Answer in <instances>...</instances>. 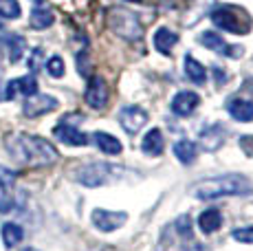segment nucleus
<instances>
[{
  "mask_svg": "<svg viewBox=\"0 0 253 251\" xmlns=\"http://www.w3.org/2000/svg\"><path fill=\"white\" fill-rule=\"evenodd\" d=\"M46 71H48V75L51 77H62L64 75V60H62L60 55H53V57H48V62H46Z\"/></svg>",
  "mask_w": 253,
  "mask_h": 251,
  "instance_id": "27",
  "label": "nucleus"
},
{
  "mask_svg": "<svg viewBox=\"0 0 253 251\" xmlns=\"http://www.w3.org/2000/svg\"><path fill=\"white\" fill-rule=\"evenodd\" d=\"M16 178H18V174L11 170V167L0 166V187H2L4 192H9L13 185H16Z\"/></svg>",
  "mask_w": 253,
  "mask_h": 251,
  "instance_id": "26",
  "label": "nucleus"
},
{
  "mask_svg": "<svg viewBox=\"0 0 253 251\" xmlns=\"http://www.w3.org/2000/svg\"><path fill=\"white\" fill-rule=\"evenodd\" d=\"M128 214L126 211H108V209H95L92 211V225L99 231H115L126 225Z\"/></svg>",
  "mask_w": 253,
  "mask_h": 251,
  "instance_id": "9",
  "label": "nucleus"
},
{
  "mask_svg": "<svg viewBox=\"0 0 253 251\" xmlns=\"http://www.w3.org/2000/svg\"><path fill=\"white\" fill-rule=\"evenodd\" d=\"M185 75H187V80H192L194 84H205L207 82L205 66H203L194 55H185Z\"/></svg>",
  "mask_w": 253,
  "mask_h": 251,
  "instance_id": "21",
  "label": "nucleus"
},
{
  "mask_svg": "<svg viewBox=\"0 0 253 251\" xmlns=\"http://www.w3.org/2000/svg\"><path fill=\"white\" fill-rule=\"evenodd\" d=\"M53 20H55V16H53V11L48 7H40V4H38L31 11V27L33 29H48L53 25Z\"/></svg>",
  "mask_w": 253,
  "mask_h": 251,
  "instance_id": "24",
  "label": "nucleus"
},
{
  "mask_svg": "<svg viewBox=\"0 0 253 251\" xmlns=\"http://www.w3.org/2000/svg\"><path fill=\"white\" fill-rule=\"evenodd\" d=\"M2 27H4V25H2V18H0V29H2Z\"/></svg>",
  "mask_w": 253,
  "mask_h": 251,
  "instance_id": "35",
  "label": "nucleus"
},
{
  "mask_svg": "<svg viewBox=\"0 0 253 251\" xmlns=\"http://www.w3.org/2000/svg\"><path fill=\"white\" fill-rule=\"evenodd\" d=\"M57 106H60V101H57L53 95H29L27 99H24L22 104V113L27 115V117H40V115H46L51 113V110H55Z\"/></svg>",
  "mask_w": 253,
  "mask_h": 251,
  "instance_id": "8",
  "label": "nucleus"
},
{
  "mask_svg": "<svg viewBox=\"0 0 253 251\" xmlns=\"http://www.w3.org/2000/svg\"><path fill=\"white\" fill-rule=\"evenodd\" d=\"M18 93L24 95V97L38 93V80L33 75H24V77H16V80H11L7 84V88H4V99H13Z\"/></svg>",
  "mask_w": 253,
  "mask_h": 251,
  "instance_id": "12",
  "label": "nucleus"
},
{
  "mask_svg": "<svg viewBox=\"0 0 253 251\" xmlns=\"http://www.w3.org/2000/svg\"><path fill=\"white\" fill-rule=\"evenodd\" d=\"M119 124L128 134H137L145 124H148V113L141 106H124L119 110Z\"/></svg>",
  "mask_w": 253,
  "mask_h": 251,
  "instance_id": "7",
  "label": "nucleus"
},
{
  "mask_svg": "<svg viewBox=\"0 0 253 251\" xmlns=\"http://www.w3.org/2000/svg\"><path fill=\"white\" fill-rule=\"evenodd\" d=\"M211 22L220 27L222 31L229 33H249L251 31V16L242 7H233V4H222L211 11Z\"/></svg>",
  "mask_w": 253,
  "mask_h": 251,
  "instance_id": "3",
  "label": "nucleus"
},
{
  "mask_svg": "<svg viewBox=\"0 0 253 251\" xmlns=\"http://www.w3.org/2000/svg\"><path fill=\"white\" fill-rule=\"evenodd\" d=\"M253 194V185L247 176L242 174H222L211 176L205 181L194 183L192 196L201 201H216L222 196H249Z\"/></svg>",
  "mask_w": 253,
  "mask_h": 251,
  "instance_id": "2",
  "label": "nucleus"
},
{
  "mask_svg": "<svg viewBox=\"0 0 253 251\" xmlns=\"http://www.w3.org/2000/svg\"><path fill=\"white\" fill-rule=\"evenodd\" d=\"M115 174V166L108 163H88V166L77 170V181L86 187H99L113 178Z\"/></svg>",
  "mask_w": 253,
  "mask_h": 251,
  "instance_id": "5",
  "label": "nucleus"
},
{
  "mask_svg": "<svg viewBox=\"0 0 253 251\" xmlns=\"http://www.w3.org/2000/svg\"><path fill=\"white\" fill-rule=\"evenodd\" d=\"M4 143H7V150L13 157V161L20 166L46 167L57 161V150L53 148V143H48L42 137H36V134L18 132L7 137Z\"/></svg>",
  "mask_w": 253,
  "mask_h": 251,
  "instance_id": "1",
  "label": "nucleus"
},
{
  "mask_svg": "<svg viewBox=\"0 0 253 251\" xmlns=\"http://www.w3.org/2000/svg\"><path fill=\"white\" fill-rule=\"evenodd\" d=\"M128 2H141V0H128Z\"/></svg>",
  "mask_w": 253,
  "mask_h": 251,
  "instance_id": "34",
  "label": "nucleus"
},
{
  "mask_svg": "<svg viewBox=\"0 0 253 251\" xmlns=\"http://www.w3.org/2000/svg\"><path fill=\"white\" fill-rule=\"evenodd\" d=\"M225 137H227L225 128H222L220 124H213L201 132V146L205 148L207 152H216L218 148L225 143Z\"/></svg>",
  "mask_w": 253,
  "mask_h": 251,
  "instance_id": "15",
  "label": "nucleus"
},
{
  "mask_svg": "<svg viewBox=\"0 0 253 251\" xmlns=\"http://www.w3.org/2000/svg\"><path fill=\"white\" fill-rule=\"evenodd\" d=\"M174 154H176V159L183 166H192L198 157V148H196V143L189 141V139H181V141L174 143Z\"/></svg>",
  "mask_w": 253,
  "mask_h": 251,
  "instance_id": "20",
  "label": "nucleus"
},
{
  "mask_svg": "<svg viewBox=\"0 0 253 251\" xmlns=\"http://www.w3.org/2000/svg\"><path fill=\"white\" fill-rule=\"evenodd\" d=\"M178 42V36L174 31H169L168 27H161L157 29V33H154V49H157L159 53H172L174 44Z\"/></svg>",
  "mask_w": 253,
  "mask_h": 251,
  "instance_id": "19",
  "label": "nucleus"
},
{
  "mask_svg": "<svg viewBox=\"0 0 253 251\" xmlns=\"http://www.w3.org/2000/svg\"><path fill=\"white\" fill-rule=\"evenodd\" d=\"M222 225V214L218 209H205L198 216V227H201L203 234H213L218 231Z\"/></svg>",
  "mask_w": 253,
  "mask_h": 251,
  "instance_id": "22",
  "label": "nucleus"
},
{
  "mask_svg": "<svg viewBox=\"0 0 253 251\" xmlns=\"http://www.w3.org/2000/svg\"><path fill=\"white\" fill-rule=\"evenodd\" d=\"M53 134L57 137V141L66 143V146H86V143H88V137H86L80 128L71 126L69 122L57 124L55 130H53Z\"/></svg>",
  "mask_w": 253,
  "mask_h": 251,
  "instance_id": "10",
  "label": "nucleus"
},
{
  "mask_svg": "<svg viewBox=\"0 0 253 251\" xmlns=\"http://www.w3.org/2000/svg\"><path fill=\"white\" fill-rule=\"evenodd\" d=\"M108 27L113 33H117L119 38H124V40H128V42L141 40V36H143V27H141L139 18L134 16L132 11L121 9V7L108 11Z\"/></svg>",
  "mask_w": 253,
  "mask_h": 251,
  "instance_id": "4",
  "label": "nucleus"
},
{
  "mask_svg": "<svg viewBox=\"0 0 253 251\" xmlns=\"http://www.w3.org/2000/svg\"><path fill=\"white\" fill-rule=\"evenodd\" d=\"M201 42L207 46L209 51L220 53V55H231V57L242 55V49H240V46H231L229 42L222 40V38L218 36L216 31H205V33L201 36Z\"/></svg>",
  "mask_w": 253,
  "mask_h": 251,
  "instance_id": "11",
  "label": "nucleus"
},
{
  "mask_svg": "<svg viewBox=\"0 0 253 251\" xmlns=\"http://www.w3.org/2000/svg\"><path fill=\"white\" fill-rule=\"evenodd\" d=\"M141 148H143L145 154H150V157H161L163 154V148H165V141H163V134L159 128H152L148 134L143 137V141H141Z\"/></svg>",
  "mask_w": 253,
  "mask_h": 251,
  "instance_id": "17",
  "label": "nucleus"
},
{
  "mask_svg": "<svg viewBox=\"0 0 253 251\" xmlns=\"http://www.w3.org/2000/svg\"><path fill=\"white\" fill-rule=\"evenodd\" d=\"M231 238L238 240V243L253 245V227H240V229H233Z\"/></svg>",
  "mask_w": 253,
  "mask_h": 251,
  "instance_id": "28",
  "label": "nucleus"
},
{
  "mask_svg": "<svg viewBox=\"0 0 253 251\" xmlns=\"http://www.w3.org/2000/svg\"><path fill=\"white\" fill-rule=\"evenodd\" d=\"M227 110H229V115L236 122H242V124H249L253 122V101L249 99H231L229 104H227Z\"/></svg>",
  "mask_w": 253,
  "mask_h": 251,
  "instance_id": "16",
  "label": "nucleus"
},
{
  "mask_svg": "<svg viewBox=\"0 0 253 251\" xmlns=\"http://www.w3.org/2000/svg\"><path fill=\"white\" fill-rule=\"evenodd\" d=\"M84 101L95 110L106 108V104H108V84L104 82V77H97V75L88 77Z\"/></svg>",
  "mask_w": 253,
  "mask_h": 251,
  "instance_id": "6",
  "label": "nucleus"
},
{
  "mask_svg": "<svg viewBox=\"0 0 253 251\" xmlns=\"http://www.w3.org/2000/svg\"><path fill=\"white\" fill-rule=\"evenodd\" d=\"M20 4L18 0H0V18H7V20H16L20 18Z\"/></svg>",
  "mask_w": 253,
  "mask_h": 251,
  "instance_id": "25",
  "label": "nucleus"
},
{
  "mask_svg": "<svg viewBox=\"0 0 253 251\" xmlns=\"http://www.w3.org/2000/svg\"><path fill=\"white\" fill-rule=\"evenodd\" d=\"M31 2H36V4H40V2H44V0H31Z\"/></svg>",
  "mask_w": 253,
  "mask_h": 251,
  "instance_id": "32",
  "label": "nucleus"
},
{
  "mask_svg": "<svg viewBox=\"0 0 253 251\" xmlns=\"http://www.w3.org/2000/svg\"><path fill=\"white\" fill-rule=\"evenodd\" d=\"M0 99H4V93H0Z\"/></svg>",
  "mask_w": 253,
  "mask_h": 251,
  "instance_id": "36",
  "label": "nucleus"
},
{
  "mask_svg": "<svg viewBox=\"0 0 253 251\" xmlns=\"http://www.w3.org/2000/svg\"><path fill=\"white\" fill-rule=\"evenodd\" d=\"M0 44H2V49L7 51V57L11 64L20 62V57L24 55V49H27L24 38L18 36V33H4V36L0 38Z\"/></svg>",
  "mask_w": 253,
  "mask_h": 251,
  "instance_id": "14",
  "label": "nucleus"
},
{
  "mask_svg": "<svg viewBox=\"0 0 253 251\" xmlns=\"http://www.w3.org/2000/svg\"><path fill=\"white\" fill-rule=\"evenodd\" d=\"M198 104H201V97H198L196 93H192V90H181V93H176V97L172 99V113L178 115V117H187V115H192L194 110L198 108Z\"/></svg>",
  "mask_w": 253,
  "mask_h": 251,
  "instance_id": "13",
  "label": "nucleus"
},
{
  "mask_svg": "<svg viewBox=\"0 0 253 251\" xmlns=\"http://www.w3.org/2000/svg\"><path fill=\"white\" fill-rule=\"evenodd\" d=\"M77 71H80L84 77H90V69H88V57H86V53H80L77 55Z\"/></svg>",
  "mask_w": 253,
  "mask_h": 251,
  "instance_id": "31",
  "label": "nucleus"
},
{
  "mask_svg": "<svg viewBox=\"0 0 253 251\" xmlns=\"http://www.w3.org/2000/svg\"><path fill=\"white\" fill-rule=\"evenodd\" d=\"M0 234H2V243H4V247H16V245H20L22 243V238H24V231H22V227L20 225H16V223H4L2 225V229H0Z\"/></svg>",
  "mask_w": 253,
  "mask_h": 251,
  "instance_id": "23",
  "label": "nucleus"
},
{
  "mask_svg": "<svg viewBox=\"0 0 253 251\" xmlns=\"http://www.w3.org/2000/svg\"><path fill=\"white\" fill-rule=\"evenodd\" d=\"M42 57H44V51H42V49H33L31 51V55H29V62H27V66H29V71H31V73L40 71Z\"/></svg>",
  "mask_w": 253,
  "mask_h": 251,
  "instance_id": "29",
  "label": "nucleus"
},
{
  "mask_svg": "<svg viewBox=\"0 0 253 251\" xmlns=\"http://www.w3.org/2000/svg\"><path fill=\"white\" fill-rule=\"evenodd\" d=\"M176 231L181 236H192V218L189 216H181V218H176Z\"/></svg>",
  "mask_w": 253,
  "mask_h": 251,
  "instance_id": "30",
  "label": "nucleus"
},
{
  "mask_svg": "<svg viewBox=\"0 0 253 251\" xmlns=\"http://www.w3.org/2000/svg\"><path fill=\"white\" fill-rule=\"evenodd\" d=\"M22 251H38V249H31V247H29V249H22Z\"/></svg>",
  "mask_w": 253,
  "mask_h": 251,
  "instance_id": "33",
  "label": "nucleus"
},
{
  "mask_svg": "<svg viewBox=\"0 0 253 251\" xmlns=\"http://www.w3.org/2000/svg\"><path fill=\"white\" fill-rule=\"evenodd\" d=\"M92 141H95V146L104 154H119L121 152V141L117 137H113L110 132H104V130L92 132Z\"/></svg>",
  "mask_w": 253,
  "mask_h": 251,
  "instance_id": "18",
  "label": "nucleus"
}]
</instances>
